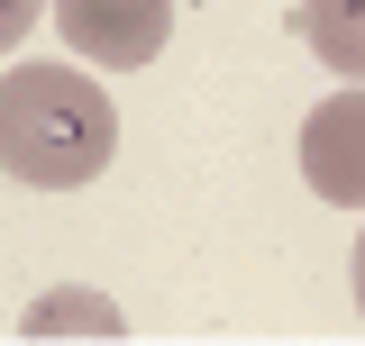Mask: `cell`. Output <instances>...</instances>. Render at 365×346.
Segmentation results:
<instances>
[{
    "label": "cell",
    "instance_id": "1",
    "mask_svg": "<svg viewBox=\"0 0 365 346\" xmlns=\"http://www.w3.org/2000/svg\"><path fill=\"white\" fill-rule=\"evenodd\" d=\"M119 155V110L110 91L73 64H19L0 73V173L28 192H73Z\"/></svg>",
    "mask_w": 365,
    "mask_h": 346
},
{
    "label": "cell",
    "instance_id": "2",
    "mask_svg": "<svg viewBox=\"0 0 365 346\" xmlns=\"http://www.w3.org/2000/svg\"><path fill=\"white\" fill-rule=\"evenodd\" d=\"M46 9H55L64 46L83 64H110V73L155 64L165 37H174V0H46Z\"/></svg>",
    "mask_w": 365,
    "mask_h": 346
},
{
    "label": "cell",
    "instance_id": "3",
    "mask_svg": "<svg viewBox=\"0 0 365 346\" xmlns=\"http://www.w3.org/2000/svg\"><path fill=\"white\" fill-rule=\"evenodd\" d=\"M302 173L329 210H365V83L329 91L311 119H302Z\"/></svg>",
    "mask_w": 365,
    "mask_h": 346
},
{
    "label": "cell",
    "instance_id": "4",
    "mask_svg": "<svg viewBox=\"0 0 365 346\" xmlns=\"http://www.w3.org/2000/svg\"><path fill=\"white\" fill-rule=\"evenodd\" d=\"M302 46L329 73L365 83V0H302Z\"/></svg>",
    "mask_w": 365,
    "mask_h": 346
},
{
    "label": "cell",
    "instance_id": "5",
    "mask_svg": "<svg viewBox=\"0 0 365 346\" xmlns=\"http://www.w3.org/2000/svg\"><path fill=\"white\" fill-rule=\"evenodd\" d=\"M128 337V319L101 301V292H55V301H28V319H19V337Z\"/></svg>",
    "mask_w": 365,
    "mask_h": 346
},
{
    "label": "cell",
    "instance_id": "6",
    "mask_svg": "<svg viewBox=\"0 0 365 346\" xmlns=\"http://www.w3.org/2000/svg\"><path fill=\"white\" fill-rule=\"evenodd\" d=\"M37 9H46V0H0V55H9V46L37 28Z\"/></svg>",
    "mask_w": 365,
    "mask_h": 346
},
{
    "label": "cell",
    "instance_id": "7",
    "mask_svg": "<svg viewBox=\"0 0 365 346\" xmlns=\"http://www.w3.org/2000/svg\"><path fill=\"white\" fill-rule=\"evenodd\" d=\"M347 273H356V310H365V228H356V264H347Z\"/></svg>",
    "mask_w": 365,
    "mask_h": 346
}]
</instances>
